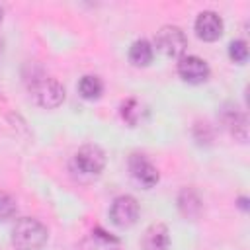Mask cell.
<instances>
[{"instance_id":"cell-6","label":"cell","mask_w":250,"mask_h":250,"mask_svg":"<svg viewBox=\"0 0 250 250\" xmlns=\"http://www.w3.org/2000/svg\"><path fill=\"white\" fill-rule=\"evenodd\" d=\"M178 74L188 84H203L211 70L209 64L197 55H184L178 59Z\"/></svg>"},{"instance_id":"cell-8","label":"cell","mask_w":250,"mask_h":250,"mask_svg":"<svg viewBox=\"0 0 250 250\" xmlns=\"http://www.w3.org/2000/svg\"><path fill=\"white\" fill-rule=\"evenodd\" d=\"M223 29H225V23L217 12L205 10L195 20V35L203 41H217L223 35Z\"/></svg>"},{"instance_id":"cell-1","label":"cell","mask_w":250,"mask_h":250,"mask_svg":"<svg viewBox=\"0 0 250 250\" xmlns=\"http://www.w3.org/2000/svg\"><path fill=\"white\" fill-rule=\"evenodd\" d=\"M49 238L47 227L31 217H21L12 229V244L18 250H39Z\"/></svg>"},{"instance_id":"cell-11","label":"cell","mask_w":250,"mask_h":250,"mask_svg":"<svg viewBox=\"0 0 250 250\" xmlns=\"http://www.w3.org/2000/svg\"><path fill=\"white\" fill-rule=\"evenodd\" d=\"M178 209H180V213L186 219H197L199 213H201V209H203L201 197L197 195V191H193L189 188L182 189L180 195H178Z\"/></svg>"},{"instance_id":"cell-10","label":"cell","mask_w":250,"mask_h":250,"mask_svg":"<svg viewBox=\"0 0 250 250\" xmlns=\"http://www.w3.org/2000/svg\"><path fill=\"white\" fill-rule=\"evenodd\" d=\"M221 121L223 125L230 131V135H234L236 139L240 141H246V131H248V125H246V115L234 107V105H225L223 111H221Z\"/></svg>"},{"instance_id":"cell-17","label":"cell","mask_w":250,"mask_h":250,"mask_svg":"<svg viewBox=\"0 0 250 250\" xmlns=\"http://www.w3.org/2000/svg\"><path fill=\"white\" fill-rule=\"evenodd\" d=\"M238 207L242 211H246L248 209V197H238Z\"/></svg>"},{"instance_id":"cell-16","label":"cell","mask_w":250,"mask_h":250,"mask_svg":"<svg viewBox=\"0 0 250 250\" xmlns=\"http://www.w3.org/2000/svg\"><path fill=\"white\" fill-rule=\"evenodd\" d=\"M229 57L232 62H238V64H244L248 61V43L244 39H234L230 41L229 45Z\"/></svg>"},{"instance_id":"cell-5","label":"cell","mask_w":250,"mask_h":250,"mask_svg":"<svg viewBox=\"0 0 250 250\" xmlns=\"http://www.w3.org/2000/svg\"><path fill=\"white\" fill-rule=\"evenodd\" d=\"M74 166L86 176H98L105 168V152L98 145H84L74 154Z\"/></svg>"},{"instance_id":"cell-9","label":"cell","mask_w":250,"mask_h":250,"mask_svg":"<svg viewBox=\"0 0 250 250\" xmlns=\"http://www.w3.org/2000/svg\"><path fill=\"white\" fill-rule=\"evenodd\" d=\"M143 250H168L170 246V230L162 223H152L141 238Z\"/></svg>"},{"instance_id":"cell-2","label":"cell","mask_w":250,"mask_h":250,"mask_svg":"<svg viewBox=\"0 0 250 250\" xmlns=\"http://www.w3.org/2000/svg\"><path fill=\"white\" fill-rule=\"evenodd\" d=\"M29 90L35 104L45 109H55L64 102V88L57 78H49V76L33 78Z\"/></svg>"},{"instance_id":"cell-18","label":"cell","mask_w":250,"mask_h":250,"mask_svg":"<svg viewBox=\"0 0 250 250\" xmlns=\"http://www.w3.org/2000/svg\"><path fill=\"white\" fill-rule=\"evenodd\" d=\"M4 57V39L0 37V59Z\"/></svg>"},{"instance_id":"cell-19","label":"cell","mask_w":250,"mask_h":250,"mask_svg":"<svg viewBox=\"0 0 250 250\" xmlns=\"http://www.w3.org/2000/svg\"><path fill=\"white\" fill-rule=\"evenodd\" d=\"M2 18H4V10L0 8V23H2Z\"/></svg>"},{"instance_id":"cell-7","label":"cell","mask_w":250,"mask_h":250,"mask_svg":"<svg viewBox=\"0 0 250 250\" xmlns=\"http://www.w3.org/2000/svg\"><path fill=\"white\" fill-rule=\"evenodd\" d=\"M129 172L133 180L143 188H154L160 180V174L156 166L145 156V154H131L129 156Z\"/></svg>"},{"instance_id":"cell-12","label":"cell","mask_w":250,"mask_h":250,"mask_svg":"<svg viewBox=\"0 0 250 250\" xmlns=\"http://www.w3.org/2000/svg\"><path fill=\"white\" fill-rule=\"evenodd\" d=\"M154 59V49L146 39H137L129 47V61L133 66H148Z\"/></svg>"},{"instance_id":"cell-13","label":"cell","mask_w":250,"mask_h":250,"mask_svg":"<svg viewBox=\"0 0 250 250\" xmlns=\"http://www.w3.org/2000/svg\"><path fill=\"white\" fill-rule=\"evenodd\" d=\"M78 92L84 100H98L104 92V84L98 76H92V74H86L80 78L78 82Z\"/></svg>"},{"instance_id":"cell-15","label":"cell","mask_w":250,"mask_h":250,"mask_svg":"<svg viewBox=\"0 0 250 250\" xmlns=\"http://www.w3.org/2000/svg\"><path fill=\"white\" fill-rule=\"evenodd\" d=\"M18 211V203H16V197L6 193V191H0V223H6L10 221Z\"/></svg>"},{"instance_id":"cell-3","label":"cell","mask_w":250,"mask_h":250,"mask_svg":"<svg viewBox=\"0 0 250 250\" xmlns=\"http://www.w3.org/2000/svg\"><path fill=\"white\" fill-rule=\"evenodd\" d=\"M154 47L164 57L180 59V57H184V53L188 49V37L176 25H162L154 35Z\"/></svg>"},{"instance_id":"cell-14","label":"cell","mask_w":250,"mask_h":250,"mask_svg":"<svg viewBox=\"0 0 250 250\" xmlns=\"http://www.w3.org/2000/svg\"><path fill=\"white\" fill-rule=\"evenodd\" d=\"M143 105L137 102V100H127V102H123L121 104V117L131 125V127H135V125H139V121L143 119Z\"/></svg>"},{"instance_id":"cell-4","label":"cell","mask_w":250,"mask_h":250,"mask_svg":"<svg viewBox=\"0 0 250 250\" xmlns=\"http://www.w3.org/2000/svg\"><path fill=\"white\" fill-rule=\"evenodd\" d=\"M139 213H141V209L133 195H119L113 199V203L109 207V219L119 229L133 227L139 219Z\"/></svg>"}]
</instances>
